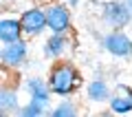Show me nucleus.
<instances>
[{
  "instance_id": "dca6fc26",
  "label": "nucleus",
  "mask_w": 132,
  "mask_h": 117,
  "mask_svg": "<svg viewBox=\"0 0 132 117\" xmlns=\"http://www.w3.org/2000/svg\"><path fill=\"white\" fill-rule=\"evenodd\" d=\"M99 117H114V115H112V113H110V111H106V113H101V115H99Z\"/></svg>"
},
{
  "instance_id": "20e7f679",
  "label": "nucleus",
  "mask_w": 132,
  "mask_h": 117,
  "mask_svg": "<svg viewBox=\"0 0 132 117\" xmlns=\"http://www.w3.org/2000/svg\"><path fill=\"white\" fill-rule=\"evenodd\" d=\"M101 47L114 57H132V38L123 31H108L101 38Z\"/></svg>"
},
{
  "instance_id": "0eeeda50",
  "label": "nucleus",
  "mask_w": 132,
  "mask_h": 117,
  "mask_svg": "<svg viewBox=\"0 0 132 117\" xmlns=\"http://www.w3.org/2000/svg\"><path fill=\"white\" fill-rule=\"evenodd\" d=\"M27 55H29V47L24 40H15L11 44H2L0 49V60L5 62L7 66H20L27 62Z\"/></svg>"
},
{
  "instance_id": "7ed1b4c3",
  "label": "nucleus",
  "mask_w": 132,
  "mask_h": 117,
  "mask_svg": "<svg viewBox=\"0 0 132 117\" xmlns=\"http://www.w3.org/2000/svg\"><path fill=\"white\" fill-rule=\"evenodd\" d=\"M44 16H46V29L53 33H66L71 29V11L62 2H48L44 7Z\"/></svg>"
},
{
  "instance_id": "f8f14e48",
  "label": "nucleus",
  "mask_w": 132,
  "mask_h": 117,
  "mask_svg": "<svg viewBox=\"0 0 132 117\" xmlns=\"http://www.w3.org/2000/svg\"><path fill=\"white\" fill-rule=\"evenodd\" d=\"M44 117H79V106L71 99H64L57 106H53L51 111H46Z\"/></svg>"
},
{
  "instance_id": "f03ea898",
  "label": "nucleus",
  "mask_w": 132,
  "mask_h": 117,
  "mask_svg": "<svg viewBox=\"0 0 132 117\" xmlns=\"http://www.w3.org/2000/svg\"><path fill=\"white\" fill-rule=\"evenodd\" d=\"M130 20H132V11L126 0H110L101 7V22L110 31H121L123 27L130 24Z\"/></svg>"
},
{
  "instance_id": "6e6552de",
  "label": "nucleus",
  "mask_w": 132,
  "mask_h": 117,
  "mask_svg": "<svg viewBox=\"0 0 132 117\" xmlns=\"http://www.w3.org/2000/svg\"><path fill=\"white\" fill-rule=\"evenodd\" d=\"M24 91L29 93V97H31V102H35L38 106L46 108L48 104H51V91H48L46 82L42 80V77H29L27 82H24Z\"/></svg>"
},
{
  "instance_id": "2eb2a0df",
  "label": "nucleus",
  "mask_w": 132,
  "mask_h": 117,
  "mask_svg": "<svg viewBox=\"0 0 132 117\" xmlns=\"http://www.w3.org/2000/svg\"><path fill=\"white\" fill-rule=\"evenodd\" d=\"M77 5H79V0H68V7H71V9H75Z\"/></svg>"
},
{
  "instance_id": "f3484780",
  "label": "nucleus",
  "mask_w": 132,
  "mask_h": 117,
  "mask_svg": "<svg viewBox=\"0 0 132 117\" xmlns=\"http://www.w3.org/2000/svg\"><path fill=\"white\" fill-rule=\"evenodd\" d=\"M0 117H9V113H5V111H0Z\"/></svg>"
},
{
  "instance_id": "423d86ee",
  "label": "nucleus",
  "mask_w": 132,
  "mask_h": 117,
  "mask_svg": "<svg viewBox=\"0 0 132 117\" xmlns=\"http://www.w3.org/2000/svg\"><path fill=\"white\" fill-rule=\"evenodd\" d=\"M108 104H110V113H114V115L132 113V86L117 84L108 97Z\"/></svg>"
},
{
  "instance_id": "a211bd4d",
  "label": "nucleus",
  "mask_w": 132,
  "mask_h": 117,
  "mask_svg": "<svg viewBox=\"0 0 132 117\" xmlns=\"http://www.w3.org/2000/svg\"><path fill=\"white\" fill-rule=\"evenodd\" d=\"M126 2H128V7H130V11H132V0H126Z\"/></svg>"
},
{
  "instance_id": "9d476101",
  "label": "nucleus",
  "mask_w": 132,
  "mask_h": 117,
  "mask_svg": "<svg viewBox=\"0 0 132 117\" xmlns=\"http://www.w3.org/2000/svg\"><path fill=\"white\" fill-rule=\"evenodd\" d=\"M66 49H68V38L64 33H53L46 42H44V55L53 57V60H60L66 53Z\"/></svg>"
},
{
  "instance_id": "39448f33",
  "label": "nucleus",
  "mask_w": 132,
  "mask_h": 117,
  "mask_svg": "<svg viewBox=\"0 0 132 117\" xmlns=\"http://www.w3.org/2000/svg\"><path fill=\"white\" fill-rule=\"evenodd\" d=\"M18 20H20V27H22V33L29 38L40 35L46 29V16H44V9H40V7L27 9Z\"/></svg>"
},
{
  "instance_id": "ddd939ff",
  "label": "nucleus",
  "mask_w": 132,
  "mask_h": 117,
  "mask_svg": "<svg viewBox=\"0 0 132 117\" xmlns=\"http://www.w3.org/2000/svg\"><path fill=\"white\" fill-rule=\"evenodd\" d=\"M20 106L18 102V93L11 89H0V111L5 113H15Z\"/></svg>"
},
{
  "instance_id": "f257e3e1",
  "label": "nucleus",
  "mask_w": 132,
  "mask_h": 117,
  "mask_svg": "<svg viewBox=\"0 0 132 117\" xmlns=\"http://www.w3.org/2000/svg\"><path fill=\"white\" fill-rule=\"evenodd\" d=\"M46 86H48V91H51V95L68 97V95H73L81 86V73H79V69H77L73 62L60 57V60H55V64L51 66Z\"/></svg>"
},
{
  "instance_id": "1a4fd4ad",
  "label": "nucleus",
  "mask_w": 132,
  "mask_h": 117,
  "mask_svg": "<svg viewBox=\"0 0 132 117\" xmlns=\"http://www.w3.org/2000/svg\"><path fill=\"white\" fill-rule=\"evenodd\" d=\"M22 40V27L18 18H0V44Z\"/></svg>"
},
{
  "instance_id": "9b49d317",
  "label": "nucleus",
  "mask_w": 132,
  "mask_h": 117,
  "mask_svg": "<svg viewBox=\"0 0 132 117\" xmlns=\"http://www.w3.org/2000/svg\"><path fill=\"white\" fill-rule=\"evenodd\" d=\"M86 95H88V99H93V102H108V97H110V84L104 80V77H97V80H93L88 84Z\"/></svg>"
},
{
  "instance_id": "6ab92c4d",
  "label": "nucleus",
  "mask_w": 132,
  "mask_h": 117,
  "mask_svg": "<svg viewBox=\"0 0 132 117\" xmlns=\"http://www.w3.org/2000/svg\"><path fill=\"white\" fill-rule=\"evenodd\" d=\"M0 49H2V47H0Z\"/></svg>"
},
{
  "instance_id": "4468645a",
  "label": "nucleus",
  "mask_w": 132,
  "mask_h": 117,
  "mask_svg": "<svg viewBox=\"0 0 132 117\" xmlns=\"http://www.w3.org/2000/svg\"><path fill=\"white\" fill-rule=\"evenodd\" d=\"M44 113H46V108L38 106L35 102H29V104H24V106H18L15 117H44Z\"/></svg>"
}]
</instances>
